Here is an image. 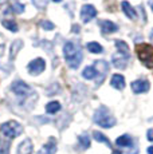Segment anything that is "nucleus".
Returning <instances> with one entry per match:
<instances>
[{
  "instance_id": "1",
  "label": "nucleus",
  "mask_w": 153,
  "mask_h": 154,
  "mask_svg": "<svg viewBox=\"0 0 153 154\" xmlns=\"http://www.w3.org/2000/svg\"><path fill=\"white\" fill-rule=\"evenodd\" d=\"M63 55L66 58V62L71 69H76L79 67L82 62V51L75 43L73 42H67L63 47Z\"/></svg>"
},
{
  "instance_id": "2",
  "label": "nucleus",
  "mask_w": 153,
  "mask_h": 154,
  "mask_svg": "<svg viewBox=\"0 0 153 154\" xmlns=\"http://www.w3.org/2000/svg\"><path fill=\"white\" fill-rule=\"evenodd\" d=\"M136 54L144 66L153 70V47L151 44L146 43L136 44Z\"/></svg>"
},
{
  "instance_id": "3",
  "label": "nucleus",
  "mask_w": 153,
  "mask_h": 154,
  "mask_svg": "<svg viewBox=\"0 0 153 154\" xmlns=\"http://www.w3.org/2000/svg\"><path fill=\"white\" fill-rule=\"evenodd\" d=\"M94 122L97 125H99L101 127H105V129H109V127H113L116 125V118L109 112V110L106 107H99L98 110L94 112Z\"/></svg>"
},
{
  "instance_id": "4",
  "label": "nucleus",
  "mask_w": 153,
  "mask_h": 154,
  "mask_svg": "<svg viewBox=\"0 0 153 154\" xmlns=\"http://www.w3.org/2000/svg\"><path fill=\"white\" fill-rule=\"evenodd\" d=\"M23 131V126L20 125L19 122H15V121H8V122L3 123L2 127H0V135L7 140H12V138L20 135Z\"/></svg>"
},
{
  "instance_id": "5",
  "label": "nucleus",
  "mask_w": 153,
  "mask_h": 154,
  "mask_svg": "<svg viewBox=\"0 0 153 154\" xmlns=\"http://www.w3.org/2000/svg\"><path fill=\"white\" fill-rule=\"evenodd\" d=\"M11 90H12V93L15 94V95L20 97V98H26V97H28L30 94H32L31 87L27 83L22 82V81H15L14 82V83L11 85Z\"/></svg>"
},
{
  "instance_id": "6",
  "label": "nucleus",
  "mask_w": 153,
  "mask_h": 154,
  "mask_svg": "<svg viewBox=\"0 0 153 154\" xmlns=\"http://www.w3.org/2000/svg\"><path fill=\"white\" fill-rule=\"evenodd\" d=\"M45 69H46V63L42 58L34 59V60L30 62V64H28V71H30V74H32V75H38V74L43 72Z\"/></svg>"
},
{
  "instance_id": "7",
  "label": "nucleus",
  "mask_w": 153,
  "mask_h": 154,
  "mask_svg": "<svg viewBox=\"0 0 153 154\" xmlns=\"http://www.w3.org/2000/svg\"><path fill=\"white\" fill-rule=\"evenodd\" d=\"M93 67L97 71V75H99V78H98V85H99L105 79V76H106V74L109 71V64L105 60H95Z\"/></svg>"
},
{
  "instance_id": "8",
  "label": "nucleus",
  "mask_w": 153,
  "mask_h": 154,
  "mask_svg": "<svg viewBox=\"0 0 153 154\" xmlns=\"http://www.w3.org/2000/svg\"><path fill=\"white\" fill-rule=\"evenodd\" d=\"M95 15H97V10L94 8V5L86 4V5H83V7H82L81 17H82V20H83V23H89L90 20L95 16Z\"/></svg>"
},
{
  "instance_id": "9",
  "label": "nucleus",
  "mask_w": 153,
  "mask_h": 154,
  "mask_svg": "<svg viewBox=\"0 0 153 154\" xmlns=\"http://www.w3.org/2000/svg\"><path fill=\"white\" fill-rule=\"evenodd\" d=\"M132 90L136 94L145 93V91L149 90V83L146 81H134L133 83H132Z\"/></svg>"
},
{
  "instance_id": "10",
  "label": "nucleus",
  "mask_w": 153,
  "mask_h": 154,
  "mask_svg": "<svg viewBox=\"0 0 153 154\" xmlns=\"http://www.w3.org/2000/svg\"><path fill=\"white\" fill-rule=\"evenodd\" d=\"M99 26H101L104 34H113V32H116L117 29H118V27H117L113 22H110V20H101Z\"/></svg>"
},
{
  "instance_id": "11",
  "label": "nucleus",
  "mask_w": 153,
  "mask_h": 154,
  "mask_svg": "<svg viewBox=\"0 0 153 154\" xmlns=\"http://www.w3.org/2000/svg\"><path fill=\"white\" fill-rule=\"evenodd\" d=\"M57 152V143H55L54 138H50V141L47 142L45 146L38 152V154H54Z\"/></svg>"
},
{
  "instance_id": "12",
  "label": "nucleus",
  "mask_w": 153,
  "mask_h": 154,
  "mask_svg": "<svg viewBox=\"0 0 153 154\" xmlns=\"http://www.w3.org/2000/svg\"><path fill=\"white\" fill-rule=\"evenodd\" d=\"M129 59V56L121 54V52H118V54H114L113 55V64L117 67V69H123V67L126 66V60Z\"/></svg>"
},
{
  "instance_id": "13",
  "label": "nucleus",
  "mask_w": 153,
  "mask_h": 154,
  "mask_svg": "<svg viewBox=\"0 0 153 154\" xmlns=\"http://www.w3.org/2000/svg\"><path fill=\"white\" fill-rule=\"evenodd\" d=\"M121 7H122V11L125 12V15L132 20H136L137 19V11L129 4L128 2H122L121 3Z\"/></svg>"
},
{
  "instance_id": "14",
  "label": "nucleus",
  "mask_w": 153,
  "mask_h": 154,
  "mask_svg": "<svg viewBox=\"0 0 153 154\" xmlns=\"http://www.w3.org/2000/svg\"><path fill=\"white\" fill-rule=\"evenodd\" d=\"M32 153V142L31 140H24L17 146V154H31Z\"/></svg>"
},
{
  "instance_id": "15",
  "label": "nucleus",
  "mask_w": 153,
  "mask_h": 154,
  "mask_svg": "<svg viewBox=\"0 0 153 154\" xmlns=\"http://www.w3.org/2000/svg\"><path fill=\"white\" fill-rule=\"evenodd\" d=\"M110 83H111V86H113L114 88L122 90V88L125 87V79H123V76L120 75V74H114V75L111 76Z\"/></svg>"
},
{
  "instance_id": "16",
  "label": "nucleus",
  "mask_w": 153,
  "mask_h": 154,
  "mask_svg": "<svg viewBox=\"0 0 153 154\" xmlns=\"http://www.w3.org/2000/svg\"><path fill=\"white\" fill-rule=\"evenodd\" d=\"M23 46V42L20 39H17V40H15L12 44H11V51H10V59L11 60H14V58L16 56V54H17V51H19V48Z\"/></svg>"
},
{
  "instance_id": "17",
  "label": "nucleus",
  "mask_w": 153,
  "mask_h": 154,
  "mask_svg": "<svg viewBox=\"0 0 153 154\" xmlns=\"http://www.w3.org/2000/svg\"><path fill=\"white\" fill-rule=\"evenodd\" d=\"M59 110H61V103L57 102V100H52V102L46 105V111L48 114H54V112H58Z\"/></svg>"
},
{
  "instance_id": "18",
  "label": "nucleus",
  "mask_w": 153,
  "mask_h": 154,
  "mask_svg": "<svg viewBox=\"0 0 153 154\" xmlns=\"http://www.w3.org/2000/svg\"><path fill=\"white\" fill-rule=\"evenodd\" d=\"M93 137H94V140H95V141L102 142V143H106V146H108V147H111L110 141H109L106 135H104L102 133H99V131H94V133H93Z\"/></svg>"
},
{
  "instance_id": "19",
  "label": "nucleus",
  "mask_w": 153,
  "mask_h": 154,
  "mask_svg": "<svg viewBox=\"0 0 153 154\" xmlns=\"http://www.w3.org/2000/svg\"><path fill=\"white\" fill-rule=\"evenodd\" d=\"M87 50H89L90 52H93V54H101V52L104 51L102 46H101L99 43H97V42H90V43H87Z\"/></svg>"
},
{
  "instance_id": "20",
  "label": "nucleus",
  "mask_w": 153,
  "mask_h": 154,
  "mask_svg": "<svg viewBox=\"0 0 153 154\" xmlns=\"http://www.w3.org/2000/svg\"><path fill=\"white\" fill-rule=\"evenodd\" d=\"M116 47L118 48V52H121V54L126 55V56H130L129 55V47L125 42H122V40H116Z\"/></svg>"
},
{
  "instance_id": "21",
  "label": "nucleus",
  "mask_w": 153,
  "mask_h": 154,
  "mask_svg": "<svg viewBox=\"0 0 153 154\" xmlns=\"http://www.w3.org/2000/svg\"><path fill=\"white\" fill-rule=\"evenodd\" d=\"M82 75H83L85 79H94L97 76V71H95V69H94L93 66H89V67H86V69L83 70Z\"/></svg>"
},
{
  "instance_id": "22",
  "label": "nucleus",
  "mask_w": 153,
  "mask_h": 154,
  "mask_svg": "<svg viewBox=\"0 0 153 154\" xmlns=\"http://www.w3.org/2000/svg\"><path fill=\"white\" fill-rule=\"evenodd\" d=\"M116 143L118 145V146H123V147L130 146L132 145V138L129 137V135H121V137L117 138Z\"/></svg>"
},
{
  "instance_id": "23",
  "label": "nucleus",
  "mask_w": 153,
  "mask_h": 154,
  "mask_svg": "<svg viewBox=\"0 0 153 154\" xmlns=\"http://www.w3.org/2000/svg\"><path fill=\"white\" fill-rule=\"evenodd\" d=\"M2 24L7 29H10L11 32H16L17 31V24L14 22V20H3Z\"/></svg>"
},
{
  "instance_id": "24",
  "label": "nucleus",
  "mask_w": 153,
  "mask_h": 154,
  "mask_svg": "<svg viewBox=\"0 0 153 154\" xmlns=\"http://www.w3.org/2000/svg\"><path fill=\"white\" fill-rule=\"evenodd\" d=\"M79 143H81V146L83 147V149H89L90 147V138H89V135L87 134H82V135H79Z\"/></svg>"
},
{
  "instance_id": "25",
  "label": "nucleus",
  "mask_w": 153,
  "mask_h": 154,
  "mask_svg": "<svg viewBox=\"0 0 153 154\" xmlns=\"http://www.w3.org/2000/svg\"><path fill=\"white\" fill-rule=\"evenodd\" d=\"M11 8H12V12H15V14H22L24 11V5L20 4V3H15Z\"/></svg>"
},
{
  "instance_id": "26",
  "label": "nucleus",
  "mask_w": 153,
  "mask_h": 154,
  "mask_svg": "<svg viewBox=\"0 0 153 154\" xmlns=\"http://www.w3.org/2000/svg\"><path fill=\"white\" fill-rule=\"evenodd\" d=\"M42 28L46 29V31H51V29H54V24H52L51 22H48V20H43L42 22Z\"/></svg>"
},
{
  "instance_id": "27",
  "label": "nucleus",
  "mask_w": 153,
  "mask_h": 154,
  "mask_svg": "<svg viewBox=\"0 0 153 154\" xmlns=\"http://www.w3.org/2000/svg\"><path fill=\"white\" fill-rule=\"evenodd\" d=\"M32 3H34L35 5H36L38 8H45L46 7V4H47V0H32Z\"/></svg>"
},
{
  "instance_id": "28",
  "label": "nucleus",
  "mask_w": 153,
  "mask_h": 154,
  "mask_svg": "<svg viewBox=\"0 0 153 154\" xmlns=\"http://www.w3.org/2000/svg\"><path fill=\"white\" fill-rule=\"evenodd\" d=\"M146 137H148V140L151 141V142H153V129L148 130V133H146Z\"/></svg>"
},
{
  "instance_id": "29",
  "label": "nucleus",
  "mask_w": 153,
  "mask_h": 154,
  "mask_svg": "<svg viewBox=\"0 0 153 154\" xmlns=\"http://www.w3.org/2000/svg\"><path fill=\"white\" fill-rule=\"evenodd\" d=\"M73 31H74L75 32V34H76V32H79V27H78V26H73Z\"/></svg>"
},
{
  "instance_id": "30",
  "label": "nucleus",
  "mask_w": 153,
  "mask_h": 154,
  "mask_svg": "<svg viewBox=\"0 0 153 154\" xmlns=\"http://www.w3.org/2000/svg\"><path fill=\"white\" fill-rule=\"evenodd\" d=\"M148 154H153V146L148 147Z\"/></svg>"
},
{
  "instance_id": "31",
  "label": "nucleus",
  "mask_w": 153,
  "mask_h": 154,
  "mask_svg": "<svg viewBox=\"0 0 153 154\" xmlns=\"http://www.w3.org/2000/svg\"><path fill=\"white\" fill-rule=\"evenodd\" d=\"M52 2H55V3H59V2H62V0H52Z\"/></svg>"
},
{
  "instance_id": "32",
  "label": "nucleus",
  "mask_w": 153,
  "mask_h": 154,
  "mask_svg": "<svg viewBox=\"0 0 153 154\" xmlns=\"http://www.w3.org/2000/svg\"><path fill=\"white\" fill-rule=\"evenodd\" d=\"M152 11H153V4H152Z\"/></svg>"
}]
</instances>
